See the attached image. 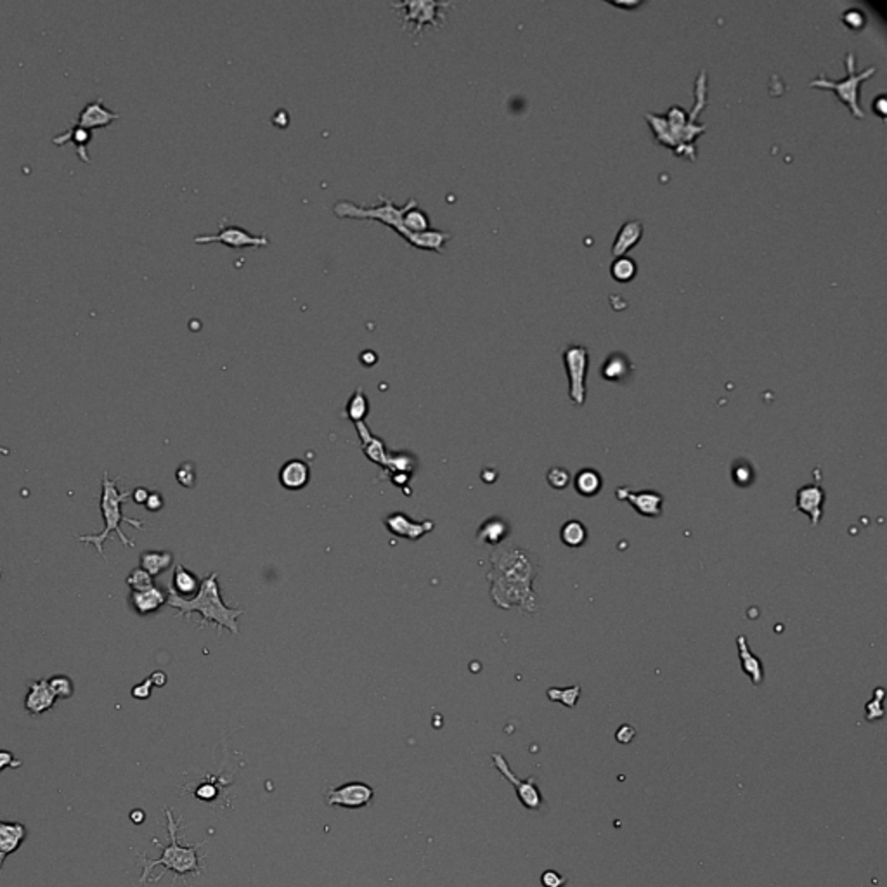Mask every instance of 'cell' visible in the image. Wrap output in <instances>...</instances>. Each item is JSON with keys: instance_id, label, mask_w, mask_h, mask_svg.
Masks as SVG:
<instances>
[{"instance_id": "12", "label": "cell", "mask_w": 887, "mask_h": 887, "mask_svg": "<svg viewBox=\"0 0 887 887\" xmlns=\"http://www.w3.org/2000/svg\"><path fill=\"white\" fill-rule=\"evenodd\" d=\"M326 804L338 808L359 809L373 802L374 788L364 781H347L340 787H332L326 792Z\"/></svg>"}, {"instance_id": "41", "label": "cell", "mask_w": 887, "mask_h": 887, "mask_svg": "<svg viewBox=\"0 0 887 887\" xmlns=\"http://www.w3.org/2000/svg\"><path fill=\"white\" fill-rule=\"evenodd\" d=\"M23 762L20 759L14 758L13 752L9 751H0V772H3L6 768H20Z\"/></svg>"}, {"instance_id": "40", "label": "cell", "mask_w": 887, "mask_h": 887, "mask_svg": "<svg viewBox=\"0 0 887 887\" xmlns=\"http://www.w3.org/2000/svg\"><path fill=\"white\" fill-rule=\"evenodd\" d=\"M151 690H152L151 678H146V679H144L143 683H141V685H136V686H134L132 692H130V693H132L134 699L146 700V699H149V697H151Z\"/></svg>"}, {"instance_id": "7", "label": "cell", "mask_w": 887, "mask_h": 887, "mask_svg": "<svg viewBox=\"0 0 887 887\" xmlns=\"http://www.w3.org/2000/svg\"><path fill=\"white\" fill-rule=\"evenodd\" d=\"M846 70H848V75L844 76L842 80H830L827 78L823 73L816 78L811 80L809 85L811 87H820V89H828V90H834L835 94L839 96V99L849 106L851 113H853L856 118H863L865 113L861 110L860 106V89H861V83L865 82L867 78H870L872 75H875L877 68L870 66L863 71H856V64H854V54L848 52L846 56Z\"/></svg>"}, {"instance_id": "15", "label": "cell", "mask_w": 887, "mask_h": 887, "mask_svg": "<svg viewBox=\"0 0 887 887\" xmlns=\"http://www.w3.org/2000/svg\"><path fill=\"white\" fill-rule=\"evenodd\" d=\"M57 702V697L50 690L47 679H35L28 686L27 699H24V709L30 716H40L43 712L50 711Z\"/></svg>"}, {"instance_id": "45", "label": "cell", "mask_w": 887, "mask_h": 887, "mask_svg": "<svg viewBox=\"0 0 887 887\" xmlns=\"http://www.w3.org/2000/svg\"><path fill=\"white\" fill-rule=\"evenodd\" d=\"M215 794L217 790L213 785H201V787L196 790V795H198L199 799H203V801H210V799L215 797Z\"/></svg>"}, {"instance_id": "11", "label": "cell", "mask_w": 887, "mask_h": 887, "mask_svg": "<svg viewBox=\"0 0 887 887\" xmlns=\"http://www.w3.org/2000/svg\"><path fill=\"white\" fill-rule=\"evenodd\" d=\"M194 243H198V245H206V243H222V245L229 246V248H246V246H255V248H260V246L269 245V238L265 234H259V236L252 234V232L239 227V225L220 222L219 232H215V234L196 236Z\"/></svg>"}, {"instance_id": "37", "label": "cell", "mask_w": 887, "mask_h": 887, "mask_svg": "<svg viewBox=\"0 0 887 887\" xmlns=\"http://www.w3.org/2000/svg\"><path fill=\"white\" fill-rule=\"evenodd\" d=\"M752 478H754V471H752L751 464L739 463L737 467H733V482H735L737 485L740 487L748 485V483L752 482Z\"/></svg>"}, {"instance_id": "34", "label": "cell", "mask_w": 887, "mask_h": 887, "mask_svg": "<svg viewBox=\"0 0 887 887\" xmlns=\"http://www.w3.org/2000/svg\"><path fill=\"white\" fill-rule=\"evenodd\" d=\"M152 579H155V577L149 576L146 570L137 567V569H134L132 572L129 574V577H127V584H129V588H132V591H144L155 586Z\"/></svg>"}, {"instance_id": "46", "label": "cell", "mask_w": 887, "mask_h": 887, "mask_svg": "<svg viewBox=\"0 0 887 887\" xmlns=\"http://www.w3.org/2000/svg\"><path fill=\"white\" fill-rule=\"evenodd\" d=\"M149 494H151V490H148L146 487H136V489L132 490L134 501H136V503H139V504H146Z\"/></svg>"}, {"instance_id": "49", "label": "cell", "mask_w": 887, "mask_h": 887, "mask_svg": "<svg viewBox=\"0 0 887 887\" xmlns=\"http://www.w3.org/2000/svg\"><path fill=\"white\" fill-rule=\"evenodd\" d=\"M0 577H2V567H0Z\"/></svg>"}, {"instance_id": "44", "label": "cell", "mask_w": 887, "mask_h": 887, "mask_svg": "<svg viewBox=\"0 0 887 887\" xmlns=\"http://www.w3.org/2000/svg\"><path fill=\"white\" fill-rule=\"evenodd\" d=\"M146 508H148L149 511H159L163 508V497L159 496L158 492H155V490H152V492L149 494V497H148V501H146Z\"/></svg>"}, {"instance_id": "13", "label": "cell", "mask_w": 887, "mask_h": 887, "mask_svg": "<svg viewBox=\"0 0 887 887\" xmlns=\"http://www.w3.org/2000/svg\"><path fill=\"white\" fill-rule=\"evenodd\" d=\"M616 496L617 499L631 503L634 511H638L641 517L657 518L662 515L664 496L657 490H631L629 487H617Z\"/></svg>"}, {"instance_id": "39", "label": "cell", "mask_w": 887, "mask_h": 887, "mask_svg": "<svg viewBox=\"0 0 887 887\" xmlns=\"http://www.w3.org/2000/svg\"><path fill=\"white\" fill-rule=\"evenodd\" d=\"M541 884L544 887H563L567 884V877L556 870H546L541 875Z\"/></svg>"}, {"instance_id": "31", "label": "cell", "mask_w": 887, "mask_h": 887, "mask_svg": "<svg viewBox=\"0 0 887 887\" xmlns=\"http://www.w3.org/2000/svg\"><path fill=\"white\" fill-rule=\"evenodd\" d=\"M368 411H369L368 397L364 395V390L359 387L357 390H355V394L350 397V401H348L347 416L350 418L352 421H355V423H362V420L366 418Z\"/></svg>"}, {"instance_id": "26", "label": "cell", "mask_w": 887, "mask_h": 887, "mask_svg": "<svg viewBox=\"0 0 887 887\" xmlns=\"http://www.w3.org/2000/svg\"><path fill=\"white\" fill-rule=\"evenodd\" d=\"M173 562V555L170 551H144L141 555V569H144L149 576L156 577L169 569Z\"/></svg>"}, {"instance_id": "23", "label": "cell", "mask_w": 887, "mask_h": 887, "mask_svg": "<svg viewBox=\"0 0 887 887\" xmlns=\"http://www.w3.org/2000/svg\"><path fill=\"white\" fill-rule=\"evenodd\" d=\"M632 364L631 361L627 359V355L620 354V352H613L610 354L609 357L605 359L602 366V376L605 380L613 381V383H620L624 381L629 374L632 373Z\"/></svg>"}, {"instance_id": "3", "label": "cell", "mask_w": 887, "mask_h": 887, "mask_svg": "<svg viewBox=\"0 0 887 887\" xmlns=\"http://www.w3.org/2000/svg\"><path fill=\"white\" fill-rule=\"evenodd\" d=\"M165 816H166V832H169L170 842H169V846H162V844H159L158 839H156V837L152 839V844H156V848H159V849L163 851L162 856H159L158 860H149L146 853H141L139 854V856L143 858V867H144L143 868V875H141V879H139L141 884H146L148 877L151 875L152 868L159 867V865H162V867L165 868V870H163V874H166V872H170V870H172L173 874H176V877H173V884H176V882L179 881L180 877H185L187 874L199 875L203 872V867H201V863H199V861H201L205 856H199L198 849L201 848V846L205 844L206 841L196 842V844L183 846L179 842V839H177V832H179L180 828L184 827V825H180L179 821H177L176 818H173V813H172V809H170V808H165ZM163 874H162V877H163Z\"/></svg>"}, {"instance_id": "48", "label": "cell", "mask_w": 887, "mask_h": 887, "mask_svg": "<svg viewBox=\"0 0 887 887\" xmlns=\"http://www.w3.org/2000/svg\"><path fill=\"white\" fill-rule=\"evenodd\" d=\"M130 820H132V823L136 825L144 823V820H146V813H144L143 809H134V811L130 813Z\"/></svg>"}, {"instance_id": "24", "label": "cell", "mask_w": 887, "mask_h": 887, "mask_svg": "<svg viewBox=\"0 0 887 887\" xmlns=\"http://www.w3.org/2000/svg\"><path fill=\"white\" fill-rule=\"evenodd\" d=\"M739 652H740V660H741V667H744L745 674L752 679L754 686L761 685L762 679H765V669H762L761 660L751 652L748 648L747 641H745V636H739Z\"/></svg>"}, {"instance_id": "19", "label": "cell", "mask_w": 887, "mask_h": 887, "mask_svg": "<svg viewBox=\"0 0 887 887\" xmlns=\"http://www.w3.org/2000/svg\"><path fill=\"white\" fill-rule=\"evenodd\" d=\"M311 478V470L305 461L292 460L281 468L279 471V482L285 489L288 490H300L304 489Z\"/></svg>"}, {"instance_id": "32", "label": "cell", "mask_w": 887, "mask_h": 887, "mask_svg": "<svg viewBox=\"0 0 887 887\" xmlns=\"http://www.w3.org/2000/svg\"><path fill=\"white\" fill-rule=\"evenodd\" d=\"M636 264L634 260L629 259V257H617L616 260L612 262V267H610V272H612L613 279L619 283H629L632 278L636 276Z\"/></svg>"}, {"instance_id": "28", "label": "cell", "mask_w": 887, "mask_h": 887, "mask_svg": "<svg viewBox=\"0 0 887 887\" xmlns=\"http://www.w3.org/2000/svg\"><path fill=\"white\" fill-rule=\"evenodd\" d=\"M199 584L201 581H198V577L194 574H191L189 570H185L180 563L176 565V574H173V579H172V590L177 592L179 596L185 598V595H192L194 591L199 590Z\"/></svg>"}, {"instance_id": "47", "label": "cell", "mask_w": 887, "mask_h": 887, "mask_svg": "<svg viewBox=\"0 0 887 887\" xmlns=\"http://www.w3.org/2000/svg\"><path fill=\"white\" fill-rule=\"evenodd\" d=\"M149 678H151L152 686H158V688H162V686H165V685H166V679H169V678H166V674H165V672H163V671H155V672H152L151 676H149Z\"/></svg>"}, {"instance_id": "25", "label": "cell", "mask_w": 887, "mask_h": 887, "mask_svg": "<svg viewBox=\"0 0 887 887\" xmlns=\"http://www.w3.org/2000/svg\"><path fill=\"white\" fill-rule=\"evenodd\" d=\"M574 487H576V490L581 496L591 497L596 496L602 490L603 478L599 475V471L592 470V468H584L574 478Z\"/></svg>"}, {"instance_id": "8", "label": "cell", "mask_w": 887, "mask_h": 887, "mask_svg": "<svg viewBox=\"0 0 887 887\" xmlns=\"http://www.w3.org/2000/svg\"><path fill=\"white\" fill-rule=\"evenodd\" d=\"M450 2H435V0H409V2L392 3V9L402 20V28L413 23V34H420L427 24L435 28H442L446 24L447 9H450Z\"/></svg>"}, {"instance_id": "30", "label": "cell", "mask_w": 887, "mask_h": 887, "mask_svg": "<svg viewBox=\"0 0 887 887\" xmlns=\"http://www.w3.org/2000/svg\"><path fill=\"white\" fill-rule=\"evenodd\" d=\"M402 225H404L406 231L411 232V234L425 232L428 231V229H432L430 217H428V213L425 212V210H421L418 205L413 206V208H409L404 213V217H402Z\"/></svg>"}, {"instance_id": "17", "label": "cell", "mask_w": 887, "mask_h": 887, "mask_svg": "<svg viewBox=\"0 0 887 887\" xmlns=\"http://www.w3.org/2000/svg\"><path fill=\"white\" fill-rule=\"evenodd\" d=\"M385 525H387V529L394 536L404 537V539L411 541L420 539L421 536H425V534L434 529V523L430 520H427V522H413V518H409L404 513H392L390 517H387V520H385Z\"/></svg>"}, {"instance_id": "36", "label": "cell", "mask_w": 887, "mask_h": 887, "mask_svg": "<svg viewBox=\"0 0 887 887\" xmlns=\"http://www.w3.org/2000/svg\"><path fill=\"white\" fill-rule=\"evenodd\" d=\"M546 478H548V483H550V485L553 487V489H556V490H565L567 487L570 485L569 470H565V468H562V467L551 468V470L548 471Z\"/></svg>"}, {"instance_id": "43", "label": "cell", "mask_w": 887, "mask_h": 887, "mask_svg": "<svg viewBox=\"0 0 887 887\" xmlns=\"http://www.w3.org/2000/svg\"><path fill=\"white\" fill-rule=\"evenodd\" d=\"M634 735H636V730L632 728L631 725H623L619 728V732L616 733V739L619 744H629V741L634 739Z\"/></svg>"}, {"instance_id": "4", "label": "cell", "mask_w": 887, "mask_h": 887, "mask_svg": "<svg viewBox=\"0 0 887 887\" xmlns=\"http://www.w3.org/2000/svg\"><path fill=\"white\" fill-rule=\"evenodd\" d=\"M129 497H132V492H130V490H118V478H110V474L104 471L103 481H101V506H99L101 515H103V520H104L103 532L89 534V536H75V539L80 541V543L94 544L97 555L104 560H106V555H104V550H103L104 541L111 536V532H115L125 546L129 548L136 546L134 541L125 536V532H123L120 525H122V523H129V525H132L134 529H139V530H143L146 525H144L143 520L125 517L122 504L125 503Z\"/></svg>"}, {"instance_id": "2", "label": "cell", "mask_w": 887, "mask_h": 887, "mask_svg": "<svg viewBox=\"0 0 887 887\" xmlns=\"http://www.w3.org/2000/svg\"><path fill=\"white\" fill-rule=\"evenodd\" d=\"M166 605L179 610L180 617L198 612L206 623H213L219 627L229 629L234 634L239 632L238 617L243 613V609H231L222 602L219 574L217 572H212L201 581L198 592L192 598H183L170 588L169 595H166Z\"/></svg>"}, {"instance_id": "29", "label": "cell", "mask_w": 887, "mask_h": 887, "mask_svg": "<svg viewBox=\"0 0 887 887\" xmlns=\"http://www.w3.org/2000/svg\"><path fill=\"white\" fill-rule=\"evenodd\" d=\"M560 537H562V543L569 548L583 546L588 539L586 525L581 523L579 520H569V522L563 523Z\"/></svg>"}, {"instance_id": "6", "label": "cell", "mask_w": 887, "mask_h": 887, "mask_svg": "<svg viewBox=\"0 0 887 887\" xmlns=\"http://www.w3.org/2000/svg\"><path fill=\"white\" fill-rule=\"evenodd\" d=\"M418 201L414 198H411L409 201H406L402 206H397L394 203V199L388 198V196L380 194V205H373V206H362V205H355V203L348 201V199H341V201H336L333 206V212L336 217H341V219H361V220H378L381 224L388 225L390 229H394L399 236L406 239L409 245H413L414 241V234L407 232L402 225V217L409 208L416 206Z\"/></svg>"}, {"instance_id": "35", "label": "cell", "mask_w": 887, "mask_h": 887, "mask_svg": "<svg viewBox=\"0 0 887 887\" xmlns=\"http://www.w3.org/2000/svg\"><path fill=\"white\" fill-rule=\"evenodd\" d=\"M579 693H581V688L577 685L572 686V688H563V690H553V688H551V690H548V697H550L551 700H556V702H562L563 705H567V707H574V705H576L577 699H579Z\"/></svg>"}, {"instance_id": "18", "label": "cell", "mask_w": 887, "mask_h": 887, "mask_svg": "<svg viewBox=\"0 0 887 887\" xmlns=\"http://www.w3.org/2000/svg\"><path fill=\"white\" fill-rule=\"evenodd\" d=\"M27 835L28 828L20 821L0 820V870H2L6 858L21 848Z\"/></svg>"}, {"instance_id": "16", "label": "cell", "mask_w": 887, "mask_h": 887, "mask_svg": "<svg viewBox=\"0 0 887 887\" xmlns=\"http://www.w3.org/2000/svg\"><path fill=\"white\" fill-rule=\"evenodd\" d=\"M825 490L820 485H804L795 496V510L802 511L811 518V525L816 527L823 517Z\"/></svg>"}, {"instance_id": "10", "label": "cell", "mask_w": 887, "mask_h": 887, "mask_svg": "<svg viewBox=\"0 0 887 887\" xmlns=\"http://www.w3.org/2000/svg\"><path fill=\"white\" fill-rule=\"evenodd\" d=\"M492 765L504 780H508L511 785H513L515 790H517L518 801L522 802L523 808L532 809V811L541 809V806H543V794H541L539 787H537L536 778L529 776L525 778V780H520V778L511 772L510 765H508V761L504 759V755L499 754V752H494L492 754Z\"/></svg>"}, {"instance_id": "27", "label": "cell", "mask_w": 887, "mask_h": 887, "mask_svg": "<svg viewBox=\"0 0 887 887\" xmlns=\"http://www.w3.org/2000/svg\"><path fill=\"white\" fill-rule=\"evenodd\" d=\"M508 536V523L504 522L503 518H489L487 522L482 523V527L478 529V539L483 541L487 544H492V546H497L504 541V537Z\"/></svg>"}, {"instance_id": "22", "label": "cell", "mask_w": 887, "mask_h": 887, "mask_svg": "<svg viewBox=\"0 0 887 887\" xmlns=\"http://www.w3.org/2000/svg\"><path fill=\"white\" fill-rule=\"evenodd\" d=\"M643 224L639 220H627L620 225L619 232L616 236V241L612 245L613 257H624L636 243L641 239Z\"/></svg>"}, {"instance_id": "33", "label": "cell", "mask_w": 887, "mask_h": 887, "mask_svg": "<svg viewBox=\"0 0 887 887\" xmlns=\"http://www.w3.org/2000/svg\"><path fill=\"white\" fill-rule=\"evenodd\" d=\"M47 683H49L50 690H52V693L57 699H70V697H73V681L68 676H52V678L47 679Z\"/></svg>"}, {"instance_id": "5", "label": "cell", "mask_w": 887, "mask_h": 887, "mask_svg": "<svg viewBox=\"0 0 887 887\" xmlns=\"http://www.w3.org/2000/svg\"><path fill=\"white\" fill-rule=\"evenodd\" d=\"M650 129L655 134L657 143L671 148L676 155H685L690 159H695V139L704 132L705 127L695 122H690L688 115L681 106L669 108L664 115L646 113Z\"/></svg>"}, {"instance_id": "9", "label": "cell", "mask_w": 887, "mask_h": 887, "mask_svg": "<svg viewBox=\"0 0 887 887\" xmlns=\"http://www.w3.org/2000/svg\"><path fill=\"white\" fill-rule=\"evenodd\" d=\"M563 364L569 378V397L576 406L586 402V373L590 366V354L583 345H569L563 350Z\"/></svg>"}, {"instance_id": "42", "label": "cell", "mask_w": 887, "mask_h": 887, "mask_svg": "<svg viewBox=\"0 0 887 887\" xmlns=\"http://www.w3.org/2000/svg\"><path fill=\"white\" fill-rule=\"evenodd\" d=\"M844 23H848L851 28H860L863 24V13L858 9H851L848 13H844Z\"/></svg>"}, {"instance_id": "14", "label": "cell", "mask_w": 887, "mask_h": 887, "mask_svg": "<svg viewBox=\"0 0 887 887\" xmlns=\"http://www.w3.org/2000/svg\"><path fill=\"white\" fill-rule=\"evenodd\" d=\"M118 118H120V113L113 111L110 110V108L104 106L103 99L97 97V99L87 103L85 106L80 110L73 125L82 127V129H87V130L104 129V127H110L111 123Z\"/></svg>"}, {"instance_id": "38", "label": "cell", "mask_w": 887, "mask_h": 887, "mask_svg": "<svg viewBox=\"0 0 887 887\" xmlns=\"http://www.w3.org/2000/svg\"><path fill=\"white\" fill-rule=\"evenodd\" d=\"M176 477H177V482H179L180 485H184V487H192V485H194L196 474H194V467H192V463H184L183 467H180L179 470H177Z\"/></svg>"}, {"instance_id": "21", "label": "cell", "mask_w": 887, "mask_h": 887, "mask_svg": "<svg viewBox=\"0 0 887 887\" xmlns=\"http://www.w3.org/2000/svg\"><path fill=\"white\" fill-rule=\"evenodd\" d=\"M90 139H92V130H87L82 129V127H76L71 125L70 129L64 130L63 134L59 136H54L52 137V144L56 146H64L66 143H73L76 148V152H78V158L82 162L89 163L90 162V156L89 151H87V146H89Z\"/></svg>"}, {"instance_id": "1", "label": "cell", "mask_w": 887, "mask_h": 887, "mask_svg": "<svg viewBox=\"0 0 887 887\" xmlns=\"http://www.w3.org/2000/svg\"><path fill=\"white\" fill-rule=\"evenodd\" d=\"M530 556L529 551L513 544L499 546L490 555L492 570L487 579L490 581V596L497 606H520L525 612H537V596L532 591L537 563Z\"/></svg>"}, {"instance_id": "20", "label": "cell", "mask_w": 887, "mask_h": 887, "mask_svg": "<svg viewBox=\"0 0 887 887\" xmlns=\"http://www.w3.org/2000/svg\"><path fill=\"white\" fill-rule=\"evenodd\" d=\"M130 603L139 616H148V613L156 612L159 606L166 605V595L159 588L152 586L144 591L130 592Z\"/></svg>"}]
</instances>
